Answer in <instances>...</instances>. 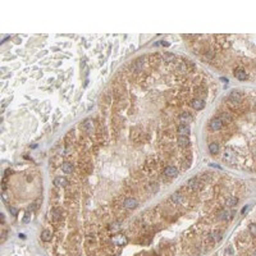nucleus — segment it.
<instances>
[{
  "label": "nucleus",
  "mask_w": 256,
  "mask_h": 256,
  "mask_svg": "<svg viewBox=\"0 0 256 256\" xmlns=\"http://www.w3.org/2000/svg\"><path fill=\"white\" fill-rule=\"evenodd\" d=\"M31 218H32V215H31V213H30V211H27L26 214H24V216H23V219H22V222H23L24 224H27V223H30V222H31Z\"/></svg>",
  "instance_id": "26"
},
{
  "label": "nucleus",
  "mask_w": 256,
  "mask_h": 256,
  "mask_svg": "<svg viewBox=\"0 0 256 256\" xmlns=\"http://www.w3.org/2000/svg\"><path fill=\"white\" fill-rule=\"evenodd\" d=\"M50 214H51V218H53L54 220H58V219L62 218V213H60L59 210H56V209H53Z\"/></svg>",
  "instance_id": "24"
},
{
  "label": "nucleus",
  "mask_w": 256,
  "mask_h": 256,
  "mask_svg": "<svg viewBox=\"0 0 256 256\" xmlns=\"http://www.w3.org/2000/svg\"><path fill=\"white\" fill-rule=\"evenodd\" d=\"M179 119L182 120V123L183 124H188L190 122H192V120H194V117H192L190 113H187V111H183L182 114L179 115Z\"/></svg>",
  "instance_id": "12"
},
{
  "label": "nucleus",
  "mask_w": 256,
  "mask_h": 256,
  "mask_svg": "<svg viewBox=\"0 0 256 256\" xmlns=\"http://www.w3.org/2000/svg\"><path fill=\"white\" fill-rule=\"evenodd\" d=\"M174 60V55L173 54H165L164 55V62L169 63V62H173Z\"/></svg>",
  "instance_id": "28"
},
{
  "label": "nucleus",
  "mask_w": 256,
  "mask_h": 256,
  "mask_svg": "<svg viewBox=\"0 0 256 256\" xmlns=\"http://www.w3.org/2000/svg\"><path fill=\"white\" fill-rule=\"evenodd\" d=\"M170 200H172L175 205H182L184 201H186V197H184V195L179 194V192H175V194H173L172 196H170Z\"/></svg>",
  "instance_id": "7"
},
{
  "label": "nucleus",
  "mask_w": 256,
  "mask_h": 256,
  "mask_svg": "<svg viewBox=\"0 0 256 256\" xmlns=\"http://www.w3.org/2000/svg\"><path fill=\"white\" fill-rule=\"evenodd\" d=\"M109 229H110L111 232H118V231L120 229V224H119L118 222L113 223V224H110V225H109Z\"/></svg>",
  "instance_id": "25"
},
{
  "label": "nucleus",
  "mask_w": 256,
  "mask_h": 256,
  "mask_svg": "<svg viewBox=\"0 0 256 256\" xmlns=\"http://www.w3.org/2000/svg\"><path fill=\"white\" fill-rule=\"evenodd\" d=\"M187 184H188V187H190L191 190L195 191V190H198V188H200V184H201V183H200V181H198L197 178H191V179L188 181Z\"/></svg>",
  "instance_id": "16"
},
{
  "label": "nucleus",
  "mask_w": 256,
  "mask_h": 256,
  "mask_svg": "<svg viewBox=\"0 0 256 256\" xmlns=\"http://www.w3.org/2000/svg\"><path fill=\"white\" fill-rule=\"evenodd\" d=\"M229 101L231 103H239L241 101V94L238 91H232L229 94Z\"/></svg>",
  "instance_id": "15"
},
{
  "label": "nucleus",
  "mask_w": 256,
  "mask_h": 256,
  "mask_svg": "<svg viewBox=\"0 0 256 256\" xmlns=\"http://www.w3.org/2000/svg\"><path fill=\"white\" fill-rule=\"evenodd\" d=\"M81 130L87 132V133H91L92 130H94V122H92V119H86L83 120L82 124H81Z\"/></svg>",
  "instance_id": "6"
},
{
  "label": "nucleus",
  "mask_w": 256,
  "mask_h": 256,
  "mask_svg": "<svg viewBox=\"0 0 256 256\" xmlns=\"http://www.w3.org/2000/svg\"><path fill=\"white\" fill-rule=\"evenodd\" d=\"M219 118H220V120H222L223 123H231V122H232V117H231L229 113H227V111L220 113Z\"/></svg>",
  "instance_id": "20"
},
{
  "label": "nucleus",
  "mask_w": 256,
  "mask_h": 256,
  "mask_svg": "<svg viewBox=\"0 0 256 256\" xmlns=\"http://www.w3.org/2000/svg\"><path fill=\"white\" fill-rule=\"evenodd\" d=\"M219 144L218 142H210L209 144V151H210V154H218L219 152Z\"/></svg>",
  "instance_id": "22"
},
{
  "label": "nucleus",
  "mask_w": 256,
  "mask_h": 256,
  "mask_svg": "<svg viewBox=\"0 0 256 256\" xmlns=\"http://www.w3.org/2000/svg\"><path fill=\"white\" fill-rule=\"evenodd\" d=\"M164 174L167 177H169V178H175V177H178L179 172H178V169H177L175 167H172V165H169L164 169Z\"/></svg>",
  "instance_id": "5"
},
{
  "label": "nucleus",
  "mask_w": 256,
  "mask_h": 256,
  "mask_svg": "<svg viewBox=\"0 0 256 256\" xmlns=\"http://www.w3.org/2000/svg\"><path fill=\"white\" fill-rule=\"evenodd\" d=\"M209 126H210V128H211L213 131H219L220 128L223 127V122L220 120V118H219V117H215V118H213V119L210 120Z\"/></svg>",
  "instance_id": "4"
},
{
  "label": "nucleus",
  "mask_w": 256,
  "mask_h": 256,
  "mask_svg": "<svg viewBox=\"0 0 256 256\" xmlns=\"http://www.w3.org/2000/svg\"><path fill=\"white\" fill-rule=\"evenodd\" d=\"M237 204H238V198L234 197V196H231V197H228L225 200V205L228 206V208H234Z\"/></svg>",
  "instance_id": "18"
},
{
  "label": "nucleus",
  "mask_w": 256,
  "mask_h": 256,
  "mask_svg": "<svg viewBox=\"0 0 256 256\" xmlns=\"http://www.w3.org/2000/svg\"><path fill=\"white\" fill-rule=\"evenodd\" d=\"M178 145L182 147H186L190 145V138L188 136H178Z\"/></svg>",
  "instance_id": "21"
},
{
  "label": "nucleus",
  "mask_w": 256,
  "mask_h": 256,
  "mask_svg": "<svg viewBox=\"0 0 256 256\" xmlns=\"http://www.w3.org/2000/svg\"><path fill=\"white\" fill-rule=\"evenodd\" d=\"M234 77H236L237 80H239V81H245L246 78H247V73H246V70L239 68V69L234 70Z\"/></svg>",
  "instance_id": "13"
},
{
  "label": "nucleus",
  "mask_w": 256,
  "mask_h": 256,
  "mask_svg": "<svg viewBox=\"0 0 256 256\" xmlns=\"http://www.w3.org/2000/svg\"><path fill=\"white\" fill-rule=\"evenodd\" d=\"M222 233H220L219 231H213L210 234H209V238L213 241V242H219L220 239H222Z\"/></svg>",
  "instance_id": "14"
},
{
  "label": "nucleus",
  "mask_w": 256,
  "mask_h": 256,
  "mask_svg": "<svg viewBox=\"0 0 256 256\" xmlns=\"http://www.w3.org/2000/svg\"><path fill=\"white\" fill-rule=\"evenodd\" d=\"M21 41H22V40H21L19 37H16V40H14V42H16V44H19Z\"/></svg>",
  "instance_id": "31"
},
{
  "label": "nucleus",
  "mask_w": 256,
  "mask_h": 256,
  "mask_svg": "<svg viewBox=\"0 0 256 256\" xmlns=\"http://www.w3.org/2000/svg\"><path fill=\"white\" fill-rule=\"evenodd\" d=\"M144 64H145V59L144 58H138L134 64L132 66V70L133 72H141L142 68H144Z\"/></svg>",
  "instance_id": "10"
},
{
  "label": "nucleus",
  "mask_w": 256,
  "mask_h": 256,
  "mask_svg": "<svg viewBox=\"0 0 256 256\" xmlns=\"http://www.w3.org/2000/svg\"><path fill=\"white\" fill-rule=\"evenodd\" d=\"M5 238H6V231H4V232H3V239H2V242H4Z\"/></svg>",
  "instance_id": "30"
},
{
  "label": "nucleus",
  "mask_w": 256,
  "mask_h": 256,
  "mask_svg": "<svg viewBox=\"0 0 256 256\" xmlns=\"http://www.w3.org/2000/svg\"><path fill=\"white\" fill-rule=\"evenodd\" d=\"M219 219H222V220H224V219H229L231 216H229V213H228V210H222V211H219Z\"/></svg>",
  "instance_id": "23"
},
{
  "label": "nucleus",
  "mask_w": 256,
  "mask_h": 256,
  "mask_svg": "<svg viewBox=\"0 0 256 256\" xmlns=\"http://www.w3.org/2000/svg\"><path fill=\"white\" fill-rule=\"evenodd\" d=\"M247 210H248V206H246V208H243V209H242V213H246Z\"/></svg>",
  "instance_id": "32"
},
{
  "label": "nucleus",
  "mask_w": 256,
  "mask_h": 256,
  "mask_svg": "<svg viewBox=\"0 0 256 256\" xmlns=\"http://www.w3.org/2000/svg\"><path fill=\"white\" fill-rule=\"evenodd\" d=\"M191 106L195 110H202L205 108V101L202 99H194V100L191 101Z\"/></svg>",
  "instance_id": "8"
},
{
  "label": "nucleus",
  "mask_w": 256,
  "mask_h": 256,
  "mask_svg": "<svg viewBox=\"0 0 256 256\" xmlns=\"http://www.w3.org/2000/svg\"><path fill=\"white\" fill-rule=\"evenodd\" d=\"M62 170L64 173H72L73 172V164L70 161H64L62 164Z\"/></svg>",
  "instance_id": "17"
},
{
  "label": "nucleus",
  "mask_w": 256,
  "mask_h": 256,
  "mask_svg": "<svg viewBox=\"0 0 256 256\" xmlns=\"http://www.w3.org/2000/svg\"><path fill=\"white\" fill-rule=\"evenodd\" d=\"M223 160L228 164H233L234 160H236V152L233 151V149L231 147H227L224 150V154H223Z\"/></svg>",
  "instance_id": "2"
},
{
  "label": "nucleus",
  "mask_w": 256,
  "mask_h": 256,
  "mask_svg": "<svg viewBox=\"0 0 256 256\" xmlns=\"http://www.w3.org/2000/svg\"><path fill=\"white\" fill-rule=\"evenodd\" d=\"M123 206L126 209H136L138 206V201L133 197H127L126 200L123 201Z\"/></svg>",
  "instance_id": "3"
},
{
  "label": "nucleus",
  "mask_w": 256,
  "mask_h": 256,
  "mask_svg": "<svg viewBox=\"0 0 256 256\" xmlns=\"http://www.w3.org/2000/svg\"><path fill=\"white\" fill-rule=\"evenodd\" d=\"M254 256H256V250H255V251H254Z\"/></svg>",
  "instance_id": "33"
},
{
  "label": "nucleus",
  "mask_w": 256,
  "mask_h": 256,
  "mask_svg": "<svg viewBox=\"0 0 256 256\" xmlns=\"http://www.w3.org/2000/svg\"><path fill=\"white\" fill-rule=\"evenodd\" d=\"M111 243L114 246H118V247H123L128 243V237L126 234H122V233H117L114 236L111 237Z\"/></svg>",
  "instance_id": "1"
},
{
  "label": "nucleus",
  "mask_w": 256,
  "mask_h": 256,
  "mask_svg": "<svg viewBox=\"0 0 256 256\" xmlns=\"http://www.w3.org/2000/svg\"><path fill=\"white\" fill-rule=\"evenodd\" d=\"M51 232L50 231H47V229H45V231H42L41 232V239L44 241V242H50L51 241Z\"/></svg>",
  "instance_id": "19"
},
{
  "label": "nucleus",
  "mask_w": 256,
  "mask_h": 256,
  "mask_svg": "<svg viewBox=\"0 0 256 256\" xmlns=\"http://www.w3.org/2000/svg\"><path fill=\"white\" fill-rule=\"evenodd\" d=\"M54 184L56 187H66L68 186V179L66 177H56L54 179Z\"/></svg>",
  "instance_id": "11"
},
{
  "label": "nucleus",
  "mask_w": 256,
  "mask_h": 256,
  "mask_svg": "<svg viewBox=\"0 0 256 256\" xmlns=\"http://www.w3.org/2000/svg\"><path fill=\"white\" fill-rule=\"evenodd\" d=\"M248 231H250V233L252 234V236L256 237V224L255 223H250V224H248Z\"/></svg>",
  "instance_id": "27"
},
{
  "label": "nucleus",
  "mask_w": 256,
  "mask_h": 256,
  "mask_svg": "<svg viewBox=\"0 0 256 256\" xmlns=\"http://www.w3.org/2000/svg\"><path fill=\"white\" fill-rule=\"evenodd\" d=\"M9 213H10L12 215L16 216V215L18 214V209H17V208H14V206H9Z\"/></svg>",
  "instance_id": "29"
},
{
  "label": "nucleus",
  "mask_w": 256,
  "mask_h": 256,
  "mask_svg": "<svg viewBox=\"0 0 256 256\" xmlns=\"http://www.w3.org/2000/svg\"><path fill=\"white\" fill-rule=\"evenodd\" d=\"M177 132L179 133V136H188L190 132H191V128L188 124H179L178 128H177Z\"/></svg>",
  "instance_id": "9"
}]
</instances>
